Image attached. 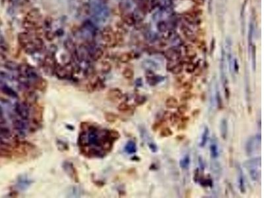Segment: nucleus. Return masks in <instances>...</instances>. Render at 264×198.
Here are the masks:
<instances>
[{
    "label": "nucleus",
    "mask_w": 264,
    "mask_h": 198,
    "mask_svg": "<svg viewBox=\"0 0 264 198\" xmlns=\"http://www.w3.org/2000/svg\"><path fill=\"white\" fill-rule=\"evenodd\" d=\"M90 9L97 19L105 20L109 17V10L100 0L92 2L90 5Z\"/></svg>",
    "instance_id": "f257e3e1"
},
{
    "label": "nucleus",
    "mask_w": 264,
    "mask_h": 198,
    "mask_svg": "<svg viewBox=\"0 0 264 198\" xmlns=\"http://www.w3.org/2000/svg\"><path fill=\"white\" fill-rule=\"evenodd\" d=\"M247 169L252 181L256 182L259 178V168L261 166V157H256L248 160L246 163Z\"/></svg>",
    "instance_id": "f03ea898"
},
{
    "label": "nucleus",
    "mask_w": 264,
    "mask_h": 198,
    "mask_svg": "<svg viewBox=\"0 0 264 198\" xmlns=\"http://www.w3.org/2000/svg\"><path fill=\"white\" fill-rule=\"evenodd\" d=\"M261 144V134H257L254 137H252L248 139L245 149L247 155H252L259 147Z\"/></svg>",
    "instance_id": "7ed1b4c3"
},
{
    "label": "nucleus",
    "mask_w": 264,
    "mask_h": 198,
    "mask_svg": "<svg viewBox=\"0 0 264 198\" xmlns=\"http://www.w3.org/2000/svg\"><path fill=\"white\" fill-rule=\"evenodd\" d=\"M226 54L225 50L224 48H221V54L220 59V74L221 79L224 88L228 87V80L226 77Z\"/></svg>",
    "instance_id": "20e7f679"
},
{
    "label": "nucleus",
    "mask_w": 264,
    "mask_h": 198,
    "mask_svg": "<svg viewBox=\"0 0 264 198\" xmlns=\"http://www.w3.org/2000/svg\"><path fill=\"white\" fill-rule=\"evenodd\" d=\"M56 66V63L55 62L54 58L51 56V55H47V56L44 59V63H43V68L47 75H51L54 74L55 73V68Z\"/></svg>",
    "instance_id": "39448f33"
},
{
    "label": "nucleus",
    "mask_w": 264,
    "mask_h": 198,
    "mask_svg": "<svg viewBox=\"0 0 264 198\" xmlns=\"http://www.w3.org/2000/svg\"><path fill=\"white\" fill-rule=\"evenodd\" d=\"M40 18H41V14H40L39 10L37 9H32L27 13L25 20L36 25Z\"/></svg>",
    "instance_id": "423d86ee"
},
{
    "label": "nucleus",
    "mask_w": 264,
    "mask_h": 198,
    "mask_svg": "<svg viewBox=\"0 0 264 198\" xmlns=\"http://www.w3.org/2000/svg\"><path fill=\"white\" fill-rule=\"evenodd\" d=\"M101 36L102 40L106 44H112L115 40V36L112 30L110 27H106L103 29Z\"/></svg>",
    "instance_id": "0eeeda50"
},
{
    "label": "nucleus",
    "mask_w": 264,
    "mask_h": 198,
    "mask_svg": "<svg viewBox=\"0 0 264 198\" xmlns=\"http://www.w3.org/2000/svg\"><path fill=\"white\" fill-rule=\"evenodd\" d=\"M15 110L21 118L23 119H28L29 116V108L25 104H17L15 107Z\"/></svg>",
    "instance_id": "6e6552de"
},
{
    "label": "nucleus",
    "mask_w": 264,
    "mask_h": 198,
    "mask_svg": "<svg viewBox=\"0 0 264 198\" xmlns=\"http://www.w3.org/2000/svg\"><path fill=\"white\" fill-rule=\"evenodd\" d=\"M238 169V179H239V186L240 192L242 193H244L246 192V184H245V178L243 170L242 169L240 166L237 165Z\"/></svg>",
    "instance_id": "1a4fd4ad"
},
{
    "label": "nucleus",
    "mask_w": 264,
    "mask_h": 198,
    "mask_svg": "<svg viewBox=\"0 0 264 198\" xmlns=\"http://www.w3.org/2000/svg\"><path fill=\"white\" fill-rule=\"evenodd\" d=\"M165 80V77L161 76H156L154 74L147 76V82L151 86H155L157 84L162 83Z\"/></svg>",
    "instance_id": "9d476101"
},
{
    "label": "nucleus",
    "mask_w": 264,
    "mask_h": 198,
    "mask_svg": "<svg viewBox=\"0 0 264 198\" xmlns=\"http://www.w3.org/2000/svg\"><path fill=\"white\" fill-rule=\"evenodd\" d=\"M18 40L21 46L23 48L27 46L28 44H29L32 42V39L31 38V36L27 32H21L18 36Z\"/></svg>",
    "instance_id": "9b49d317"
},
{
    "label": "nucleus",
    "mask_w": 264,
    "mask_h": 198,
    "mask_svg": "<svg viewBox=\"0 0 264 198\" xmlns=\"http://www.w3.org/2000/svg\"><path fill=\"white\" fill-rule=\"evenodd\" d=\"M12 155V149L6 143L0 144V156L10 157Z\"/></svg>",
    "instance_id": "f8f14e48"
},
{
    "label": "nucleus",
    "mask_w": 264,
    "mask_h": 198,
    "mask_svg": "<svg viewBox=\"0 0 264 198\" xmlns=\"http://www.w3.org/2000/svg\"><path fill=\"white\" fill-rule=\"evenodd\" d=\"M221 136L223 139H226L228 136V122L225 118L221 119L220 123Z\"/></svg>",
    "instance_id": "ddd939ff"
},
{
    "label": "nucleus",
    "mask_w": 264,
    "mask_h": 198,
    "mask_svg": "<svg viewBox=\"0 0 264 198\" xmlns=\"http://www.w3.org/2000/svg\"><path fill=\"white\" fill-rule=\"evenodd\" d=\"M210 155L213 159H217L219 156V146L216 141H212L210 145Z\"/></svg>",
    "instance_id": "4468645a"
},
{
    "label": "nucleus",
    "mask_w": 264,
    "mask_h": 198,
    "mask_svg": "<svg viewBox=\"0 0 264 198\" xmlns=\"http://www.w3.org/2000/svg\"><path fill=\"white\" fill-rule=\"evenodd\" d=\"M109 97L110 100L116 101V100L120 99L122 97V92L118 89H111L109 92Z\"/></svg>",
    "instance_id": "2eb2a0df"
},
{
    "label": "nucleus",
    "mask_w": 264,
    "mask_h": 198,
    "mask_svg": "<svg viewBox=\"0 0 264 198\" xmlns=\"http://www.w3.org/2000/svg\"><path fill=\"white\" fill-rule=\"evenodd\" d=\"M209 130L207 126H206L203 129V131L202 134V137H201V139L199 141V147H204L206 145L208 138H209Z\"/></svg>",
    "instance_id": "dca6fc26"
},
{
    "label": "nucleus",
    "mask_w": 264,
    "mask_h": 198,
    "mask_svg": "<svg viewBox=\"0 0 264 198\" xmlns=\"http://www.w3.org/2000/svg\"><path fill=\"white\" fill-rule=\"evenodd\" d=\"M125 151L128 153V154H134L137 151V146L136 143L134 141H129L127 143H126L125 146L124 147Z\"/></svg>",
    "instance_id": "f3484780"
},
{
    "label": "nucleus",
    "mask_w": 264,
    "mask_h": 198,
    "mask_svg": "<svg viewBox=\"0 0 264 198\" xmlns=\"http://www.w3.org/2000/svg\"><path fill=\"white\" fill-rule=\"evenodd\" d=\"M245 89H246V95L248 105L249 106H250V104L251 100V92H250V82H249L248 73H246V76H245Z\"/></svg>",
    "instance_id": "a211bd4d"
},
{
    "label": "nucleus",
    "mask_w": 264,
    "mask_h": 198,
    "mask_svg": "<svg viewBox=\"0 0 264 198\" xmlns=\"http://www.w3.org/2000/svg\"><path fill=\"white\" fill-rule=\"evenodd\" d=\"M190 163H191L190 156H189L188 154H187L184 155L183 157L180 159L179 163H180V166L182 169L187 170L189 167V165H190Z\"/></svg>",
    "instance_id": "6ab92c4d"
},
{
    "label": "nucleus",
    "mask_w": 264,
    "mask_h": 198,
    "mask_svg": "<svg viewBox=\"0 0 264 198\" xmlns=\"http://www.w3.org/2000/svg\"><path fill=\"white\" fill-rule=\"evenodd\" d=\"M143 67L148 71L158 69L157 63L153 61L150 60V59H147L143 62Z\"/></svg>",
    "instance_id": "aec40b11"
},
{
    "label": "nucleus",
    "mask_w": 264,
    "mask_h": 198,
    "mask_svg": "<svg viewBox=\"0 0 264 198\" xmlns=\"http://www.w3.org/2000/svg\"><path fill=\"white\" fill-rule=\"evenodd\" d=\"M166 106L167 108H176L178 106V100L173 96H170L166 100Z\"/></svg>",
    "instance_id": "412c9836"
},
{
    "label": "nucleus",
    "mask_w": 264,
    "mask_h": 198,
    "mask_svg": "<svg viewBox=\"0 0 264 198\" xmlns=\"http://www.w3.org/2000/svg\"><path fill=\"white\" fill-rule=\"evenodd\" d=\"M251 57H252V69L256 71V49L254 45H252L250 48Z\"/></svg>",
    "instance_id": "4be33fe9"
},
{
    "label": "nucleus",
    "mask_w": 264,
    "mask_h": 198,
    "mask_svg": "<svg viewBox=\"0 0 264 198\" xmlns=\"http://www.w3.org/2000/svg\"><path fill=\"white\" fill-rule=\"evenodd\" d=\"M89 54L91 55V58L94 60H98V59H100V58H102L103 55V51L100 48H96V49L93 50V51Z\"/></svg>",
    "instance_id": "5701e85b"
},
{
    "label": "nucleus",
    "mask_w": 264,
    "mask_h": 198,
    "mask_svg": "<svg viewBox=\"0 0 264 198\" xmlns=\"http://www.w3.org/2000/svg\"><path fill=\"white\" fill-rule=\"evenodd\" d=\"M32 42L35 46L36 51L41 50L44 47V42L40 38H38V37H36V38L33 40Z\"/></svg>",
    "instance_id": "b1692460"
},
{
    "label": "nucleus",
    "mask_w": 264,
    "mask_h": 198,
    "mask_svg": "<svg viewBox=\"0 0 264 198\" xmlns=\"http://www.w3.org/2000/svg\"><path fill=\"white\" fill-rule=\"evenodd\" d=\"M64 45H65V47L66 48V49L68 50L69 52H72V53H75L77 48L75 47V45L74 44V43L72 42V40H65Z\"/></svg>",
    "instance_id": "393cba45"
},
{
    "label": "nucleus",
    "mask_w": 264,
    "mask_h": 198,
    "mask_svg": "<svg viewBox=\"0 0 264 198\" xmlns=\"http://www.w3.org/2000/svg\"><path fill=\"white\" fill-rule=\"evenodd\" d=\"M254 25H253L252 23H250V27H249V32H248V43H249V47H250V48L253 45L252 42H253V36H254Z\"/></svg>",
    "instance_id": "a878e982"
},
{
    "label": "nucleus",
    "mask_w": 264,
    "mask_h": 198,
    "mask_svg": "<svg viewBox=\"0 0 264 198\" xmlns=\"http://www.w3.org/2000/svg\"><path fill=\"white\" fill-rule=\"evenodd\" d=\"M215 102L217 103V107L218 108V109L219 110L222 109L223 107V104H222L220 92H219L218 90L216 91V93H215Z\"/></svg>",
    "instance_id": "bb28decb"
},
{
    "label": "nucleus",
    "mask_w": 264,
    "mask_h": 198,
    "mask_svg": "<svg viewBox=\"0 0 264 198\" xmlns=\"http://www.w3.org/2000/svg\"><path fill=\"white\" fill-rule=\"evenodd\" d=\"M123 76L126 79H132L134 76V72L130 68H125L123 72Z\"/></svg>",
    "instance_id": "cd10ccee"
},
{
    "label": "nucleus",
    "mask_w": 264,
    "mask_h": 198,
    "mask_svg": "<svg viewBox=\"0 0 264 198\" xmlns=\"http://www.w3.org/2000/svg\"><path fill=\"white\" fill-rule=\"evenodd\" d=\"M13 124L15 126V128L18 131H23L26 129V125L25 124V122H23V121L17 119V120H15L13 122Z\"/></svg>",
    "instance_id": "c85d7f7f"
},
{
    "label": "nucleus",
    "mask_w": 264,
    "mask_h": 198,
    "mask_svg": "<svg viewBox=\"0 0 264 198\" xmlns=\"http://www.w3.org/2000/svg\"><path fill=\"white\" fill-rule=\"evenodd\" d=\"M105 117L106 120L109 122L112 123V122H115L118 119V116L117 115H116L114 113H111V112H107L105 114Z\"/></svg>",
    "instance_id": "c756f323"
},
{
    "label": "nucleus",
    "mask_w": 264,
    "mask_h": 198,
    "mask_svg": "<svg viewBox=\"0 0 264 198\" xmlns=\"http://www.w3.org/2000/svg\"><path fill=\"white\" fill-rule=\"evenodd\" d=\"M172 136V131L169 128H163L161 132V136L162 137H167Z\"/></svg>",
    "instance_id": "7c9ffc66"
},
{
    "label": "nucleus",
    "mask_w": 264,
    "mask_h": 198,
    "mask_svg": "<svg viewBox=\"0 0 264 198\" xmlns=\"http://www.w3.org/2000/svg\"><path fill=\"white\" fill-rule=\"evenodd\" d=\"M2 91L5 93H6V94L8 95L9 96H11L12 97H17V95L15 92L13 91L12 89H10L9 87H6V86H5V87H3L2 88Z\"/></svg>",
    "instance_id": "2f4dec72"
},
{
    "label": "nucleus",
    "mask_w": 264,
    "mask_h": 198,
    "mask_svg": "<svg viewBox=\"0 0 264 198\" xmlns=\"http://www.w3.org/2000/svg\"><path fill=\"white\" fill-rule=\"evenodd\" d=\"M5 67L9 69L16 70V69H18V68H19V65H18L15 62L10 61V62H7L6 63Z\"/></svg>",
    "instance_id": "473e14b6"
},
{
    "label": "nucleus",
    "mask_w": 264,
    "mask_h": 198,
    "mask_svg": "<svg viewBox=\"0 0 264 198\" xmlns=\"http://www.w3.org/2000/svg\"><path fill=\"white\" fill-rule=\"evenodd\" d=\"M131 59H132V55L129 53H124V54H122L120 56V62H123V63H127Z\"/></svg>",
    "instance_id": "72a5a7b5"
},
{
    "label": "nucleus",
    "mask_w": 264,
    "mask_h": 198,
    "mask_svg": "<svg viewBox=\"0 0 264 198\" xmlns=\"http://www.w3.org/2000/svg\"><path fill=\"white\" fill-rule=\"evenodd\" d=\"M109 137L112 140L118 139H119V137H120V133H119L117 131H115V130L109 131Z\"/></svg>",
    "instance_id": "f704fd0d"
},
{
    "label": "nucleus",
    "mask_w": 264,
    "mask_h": 198,
    "mask_svg": "<svg viewBox=\"0 0 264 198\" xmlns=\"http://www.w3.org/2000/svg\"><path fill=\"white\" fill-rule=\"evenodd\" d=\"M118 109L120 111H122V112H126V111L129 110L130 106H129V105H128V104H126L125 102H122L119 104Z\"/></svg>",
    "instance_id": "c9c22d12"
},
{
    "label": "nucleus",
    "mask_w": 264,
    "mask_h": 198,
    "mask_svg": "<svg viewBox=\"0 0 264 198\" xmlns=\"http://www.w3.org/2000/svg\"><path fill=\"white\" fill-rule=\"evenodd\" d=\"M111 69V65L109 62H103L102 63V65H101V70L102 71V72L105 73H108L110 72V70Z\"/></svg>",
    "instance_id": "e433bc0d"
},
{
    "label": "nucleus",
    "mask_w": 264,
    "mask_h": 198,
    "mask_svg": "<svg viewBox=\"0 0 264 198\" xmlns=\"http://www.w3.org/2000/svg\"><path fill=\"white\" fill-rule=\"evenodd\" d=\"M146 100H147V99H146L145 96H137L135 99V103L137 104H138V105H141V104H143L145 102H146Z\"/></svg>",
    "instance_id": "4c0bfd02"
},
{
    "label": "nucleus",
    "mask_w": 264,
    "mask_h": 198,
    "mask_svg": "<svg viewBox=\"0 0 264 198\" xmlns=\"http://www.w3.org/2000/svg\"><path fill=\"white\" fill-rule=\"evenodd\" d=\"M182 71H183V67L181 65H177L173 67V68L172 69V72L174 74H180L182 72Z\"/></svg>",
    "instance_id": "58836bf2"
},
{
    "label": "nucleus",
    "mask_w": 264,
    "mask_h": 198,
    "mask_svg": "<svg viewBox=\"0 0 264 198\" xmlns=\"http://www.w3.org/2000/svg\"><path fill=\"white\" fill-rule=\"evenodd\" d=\"M148 146L152 153H155L158 151V147L154 142H149L148 144Z\"/></svg>",
    "instance_id": "ea45409f"
},
{
    "label": "nucleus",
    "mask_w": 264,
    "mask_h": 198,
    "mask_svg": "<svg viewBox=\"0 0 264 198\" xmlns=\"http://www.w3.org/2000/svg\"><path fill=\"white\" fill-rule=\"evenodd\" d=\"M45 36H46V38L48 40L52 41V40H53L55 39V35L54 34V32H51V31H47V32H46Z\"/></svg>",
    "instance_id": "a19ab883"
},
{
    "label": "nucleus",
    "mask_w": 264,
    "mask_h": 198,
    "mask_svg": "<svg viewBox=\"0 0 264 198\" xmlns=\"http://www.w3.org/2000/svg\"><path fill=\"white\" fill-rule=\"evenodd\" d=\"M232 68H233V71L237 73L239 72V62H238L237 59H235L233 61V65H232Z\"/></svg>",
    "instance_id": "79ce46f5"
},
{
    "label": "nucleus",
    "mask_w": 264,
    "mask_h": 198,
    "mask_svg": "<svg viewBox=\"0 0 264 198\" xmlns=\"http://www.w3.org/2000/svg\"><path fill=\"white\" fill-rule=\"evenodd\" d=\"M187 110H188V108L185 105H181L178 108V113H180L181 114H184Z\"/></svg>",
    "instance_id": "37998d69"
},
{
    "label": "nucleus",
    "mask_w": 264,
    "mask_h": 198,
    "mask_svg": "<svg viewBox=\"0 0 264 198\" xmlns=\"http://www.w3.org/2000/svg\"><path fill=\"white\" fill-rule=\"evenodd\" d=\"M192 93L190 92H188V91H185L183 93V94L182 95V99H189L192 98Z\"/></svg>",
    "instance_id": "c03bdc74"
},
{
    "label": "nucleus",
    "mask_w": 264,
    "mask_h": 198,
    "mask_svg": "<svg viewBox=\"0 0 264 198\" xmlns=\"http://www.w3.org/2000/svg\"><path fill=\"white\" fill-rule=\"evenodd\" d=\"M125 21L127 23L128 25H132L133 23V18L132 17H130L129 15H126L125 17Z\"/></svg>",
    "instance_id": "a18cd8bd"
},
{
    "label": "nucleus",
    "mask_w": 264,
    "mask_h": 198,
    "mask_svg": "<svg viewBox=\"0 0 264 198\" xmlns=\"http://www.w3.org/2000/svg\"><path fill=\"white\" fill-rule=\"evenodd\" d=\"M195 70V65L193 64H189L186 68V71L188 73H192Z\"/></svg>",
    "instance_id": "49530a36"
},
{
    "label": "nucleus",
    "mask_w": 264,
    "mask_h": 198,
    "mask_svg": "<svg viewBox=\"0 0 264 198\" xmlns=\"http://www.w3.org/2000/svg\"><path fill=\"white\" fill-rule=\"evenodd\" d=\"M199 166H200L201 169L203 170L204 169H205V164H204V162H203V160L202 158V156H199Z\"/></svg>",
    "instance_id": "de8ad7c7"
},
{
    "label": "nucleus",
    "mask_w": 264,
    "mask_h": 198,
    "mask_svg": "<svg viewBox=\"0 0 264 198\" xmlns=\"http://www.w3.org/2000/svg\"><path fill=\"white\" fill-rule=\"evenodd\" d=\"M184 88L185 89H186V90H190V89L192 88V85L191 83H185L184 85Z\"/></svg>",
    "instance_id": "09e8293b"
},
{
    "label": "nucleus",
    "mask_w": 264,
    "mask_h": 198,
    "mask_svg": "<svg viewBox=\"0 0 264 198\" xmlns=\"http://www.w3.org/2000/svg\"><path fill=\"white\" fill-rule=\"evenodd\" d=\"M2 20H1V18H0V27H1V25H2Z\"/></svg>",
    "instance_id": "8fccbe9b"
},
{
    "label": "nucleus",
    "mask_w": 264,
    "mask_h": 198,
    "mask_svg": "<svg viewBox=\"0 0 264 198\" xmlns=\"http://www.w3.org/2000/svg\"><path fill=\"white\" fill-rule=\"evenodd\" d=\"M100 1H102V2H104V1H107V0H100Z\"/></svg>",
    "instance_id": "3c124183"
}]
</instances>
